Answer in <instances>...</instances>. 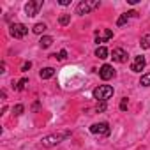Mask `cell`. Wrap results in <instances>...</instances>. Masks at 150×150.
<instances>
[{
  "label": "cell",
  "mask_w": 150,
  "mask_h": 150,
  "mask_svg": "<svg viewBox=\"0 0 150 150\" xmlns=\"http://www.w3.org/2000/svg\"><path fill=\"white\" fill-rule=\"evenodd\" d=\"M71 136V131H60V132H55V134H50V136H44L42 139H41V145L42 146H55V145H58L60 141H64V139H67Z\"/></svg>",
  "instance_id": "1"
},
{
  "label": "cell",
  "mask_w": 150,
  "mask_h": 150,
  "mask_svg": "<svg viewBox=\"0 0 150 150\" xmlns=\"http://www.w3.org/2000/svg\"><path fill=\"white\" fill-rule=\"evenodd\" d=\"M111 96H113V87H110V85H99V87L94 90V97H96L99 103H106Z\"/></svg>",
  "instance_id": "2"
},
{
  "label": "cell",
  "mask_w": 150,
  "mask_h": 150,
  "mask_svg": "<svg viewBox=\"0 0 150 150\" xmlns=\"http://www.w3.org/2000/svg\"><path fill=\"white\" fill-rule=\"evenodd\" d=\"M99 6H101L99 0H94V2H88V0H85V2H80V4L76 6V14H80V16L88 14L92 9H96V7H99Z\"/></svg>",
  "instance_id": "3"
},
{
  "label": "cell",
  "mask_w": 150,
  "mask_h": 150,
  "mask_svg": "<svg viewBox=\"0 0 150 150\" xmlns=\"http://www.w3.org/2000/svg\"><path fill=\"white\" fill-rule=\"evenodd\" d=\"M110 124L108 122H97L90 125V132L96 136H110Z\"/></svg>",
  "instance_id": "4"
},
{
  "label": "cell",
  "mask_w": 150,
  "mask_h": 150,
  "mask_svg": "<svg viewBox=\"0 0 150 150\" xmlns=\"http://www.w3.org/2000/svg\"><path fill=\"white\" fill-rule=\"evenodd\" d=\"M41 7H42V0H28V4L25 6V13L27 16H35Z\"/></svg>",
  "instance_id": "5"
},
{
  "label": "cell",
  "mask_w": 150,
  "mask_h": 150,
  "mask_svg": "<svg viewBox=\"0 0 150 150\" xmlns=\"http://www.w3.org/2000/svg\"><path fill=\"white\" fill-rule=\"evenodd\" d=\"M27 32H28V28H27V25H23V23H13V25H11V35L16 37V39L25 37Z\"/></svg>",
  "instance_id": "6"
},
{
  "label": "cell",
  "mask_w": 150,
  "mask_h": 150,
  "mask_svg": "<svg viewBox=\"0 0 150 150\" xmlns=\"http://www.w3.org/2000/svg\"><path fill=\"white\" fill-rule=\"evenodd\" d=\"M99 76H101L104 81H108V80H111V78L115 76V69H113L110 64H104V65L99 69Z\"/></svg>",
  "instance_id": "7"
},
{
  "label": "cell",
  "mask_w": 150,
  "mask_h": 150,
  "mask_svg": "<svg viewBox=\"0 0 150 150\" xmlns=\"http://www.w3.org/2000/svg\"><path fill=\"white\" fill-rule=\"evenodd\" d=\"M127 51L125 50H122V48H115L113 51H111V58L115 60V62H118V64H124V62H127Z\"/></svg>",
  "instance_id": "8"
},
{
  "label": "cell",
  "mask_w": 150,
  "mask_h": 150,
  "mask_svg": "<svg viewBox=\"0 0 150 150\" xmlns=\"http://www.w3.org/2000/svg\"><path fill=\"white\" fill-rule=\"evenodd\" d=\"M145 65H146V60H145V57H136L134 58V62H132V65H131V71L132 72H141L143 69H145Z\"/></svg>",
  "instance_id": "9"
},
{
  "label": "cell",
  "mask_w": 150,
  "mask_h": 150,
  "mask_svg": "<svg viewBox=\"0 0 150 150\" xmlns=\"http://www.w3.org/2000/svg\"><path fill=\"white\" fill-rule=\"evenodd\" d=\"M111 37H113V32H111V30H103L101 34H97L96 42L99 44V42H104V41H108V39H111Z\"/></svg>",
  "instance_id": "10"
},
{
  "label": "cell",
  "mask_w": 150,
  "mask_h": 150,
  "mask_svg": "<svg viewBox=\"0 0 150 150\" xmlns=\"http://www.w3.org/2000/svg\"><path fill=\"white\" fill-rule=\"evenodd\" d=\"M39 76H41L42 80H50V78L55 76V69H53V67H44V69H41Z\"/></svg>",
  "instance_id": "11"
},
{
  "label": "cell",
  "mask_w": 150,
  "mask_h": 150,
  "mask_svg": "<svg viewBox=\"0 0 150 150\" xmlns=\"http://www.w3.org/2000/svg\"><path fill=\"white\" fill-rule=\"evenodd\" d=\"M136 14H138L136 11H129V13H125V14H122V16H120L118 20H117V25H118V27H122V25H125V23H127V20H129L131 16H136Z\"/></svg>",
  "instance_id": "12"
},
{
  "label": "cell",
  "mask_w": 150,
  "mask_h": 150,
  "mask_svg": "<svg viewBox=\"0 0 150 150\" xmlns=\"http://www.w3.org/2000/svg\"><path fill=\"white\" fill-rule=\"evenodd\" d=\"M96 57H97V58H101V60L108 58V50H106L104 46H97V50H96Z\"/></svg>",
  "instance_id": "13"
},
{
  "label": "cell",
  "mask_w": 150,
  "mask_h": 150,
  "mask_svg": "<svg viewBox=\"0 0 150 150\" xmlns=\"http://www.w3.org/2000/svg\"><path fill=\"white\" fill-rule=\"evenodd\" d=\"M39 44H41V48H50V46L53 44V37H50V35H44V37H41Z\"/></svg>",
  "instance_id": "14"
},
{
  "label": "cell",
  "mask_w": 150,
  "mask_h": 150,
  "mask_svg": "<svg viewBox=\"0 0 150 150\" xmlns=\"http://www.w3.org/2000/svg\"><path fill=\"white\" fill-rule=\"evenodd\" d=\"M139 85L141 87H150V72H146V74H143V76H141Z\"/></svg>",
  "instance_id": "15"
},
{
  "label": "cell",
  "mask_w": 150,
  "mask_h": 150,
  "mask_svg": "<svg viewBox=\"0 0 150 150\" xmlns=\"http://www.w3.org/2000/svg\"><path fill=\"white\" fill-rule=\"evenodd\" d=\"M58 23H60L62 27H65V25H69V23H71V16H69V14H62V16L58 18Z\"/></svg>",
  "instance_id": "16"
},
{
  "label": "cell",
  "mask_w": 150,
  "mask_h": 150,
  "mask_svg": "<svg viewBox=\"0 0 150 150\" xmlns=\"http://www.w3.org/2000/svg\"><path fill=\"white\" fill-rule=\"evenodd\" d=\"M32 30H34V34H42V32L46 30V25H44V23H37V25H34Z\"/></svg>",
  "instance_id": "17"
},
{
  "label": "cell",
  "mask_w": 150,
  "mask_h": 150,
  "mask_svg": "<svg viewBox=\"0 0 150 150\" xmlns=\"http://www.w3.org/2000/svg\"><path fill=\"white\" fill-rule=\"evenodd\" d=\"M139 44H141V48H143V50H148V48H150V35H145V37L141 39V42H139Z\"/></svg>",
  "instance_id": "18"
},
{
  "label": "cell",
  "mask_w": 150,
  "mask_h": 150,
  "mask_svg": "<svg viewBox=\"0 0 150 150\" xmlns=\"http://www.w3.org/2000/svg\"><path fill=\"white\" fill-rule=\"evenodd\" d=\"M27 83H28V80H27V78H23V80H20V81H18V85H16V88H18V90H25V87H27Z\"/></svg>",
  "instance_id": "19"
},
{
  "label": "cell",
  "mask_w": 150,
  "mask_h": 150,
  "mask_svg": "<svg viewBox=\"0 0 150 150\" xmlns=\"http://www.w3.org/2000/svg\"><path fill=\"white\" fill-rule=\"evenodd\" d=\"M23 110H25V108H23V104H16V106L13 108V111H14V115H16V117H20V115L23 113Z\"/></svg>",
  "instance_id": "20"
},
{
  "label": "cell",
  "mask_w": 150,
  "mask_h": 150,
  "mask_svg": "<svg viewBox=\"0 0 150 150\" xmlns=\"http://www.w3.org/2000/svg\"><path fill=\"white\" fill-rule=\"evenodd\" d=\"M96 111H97V113H103V111H106V103H97V106H96Z\"/></svg>",
  "instance_id": "21"
},
{
  "label": "cell",
  "mask_w": 150,
  "mask_h": 150,
  "mask_svg": "<svg viewBox=\"0 0 150 150\" xmlns=\"http://www.w3.org/2000/svg\"><path fill=\"white\" fill-rule=\"evenodd\" d=\"M127 104H129V101H127V97H124V99L120 101V110L125 111V110H127Z\"/></svg>",
  "instance_id": "22"
},
{
  "label": "cell",
  "mask_w": 150,
  "mask_h": 150,
  "mask_svg": "<svg viewBox=\"0 0 150 150\" xmlns=\"http://www.w3.org/2000/svg\"><path fill=\"white\" fill-rule=\"evenodd\" d=\"M55 57H57V58H58V60H64V58H65V57H67V51H65V50H62V51H60V53H58V55H55Z\"/></svg>",
  "instance_id": "23"
},
{
  "label": "cell",
  "mask_w": 150,
  "mask_h": 150,
  "mask_svg": "<svg viewBox=\"0 0 150 150\" xmlns=\"http://www.w3.org/2000/svg\"><path fill=\"white\" fill-rule=\"evenodd\" d=\"M30 67H32V64H30V62H25V64H23V67H21V71H28Z\"/></svg>",
  "instance_id": "24"
},
{
  "label": "cell",
  "mask_w": 150,
  "mask_h": 150,
  "mask_svg": "<svg viewBox=\"0 0 150 150\" xmlns=\"http://www.w3.org/2000/svg\"><path fill=\"white\" fill-rule=\"evenodd\" d=\"M58 4H60V6H69L71 0H58Z\"/></svg>",
  "instance_id": "25"
},
{
  "label": "cell",
  "mask_w": 150,
  "mask_h": 150,
  "mask_svg": "<svg viewBox=\"0 0 150 150\" xmlns=\"http://www.w3.org/2000/svg\"><path fill=\"white\" fill-rule=\"evenodd\" d=\"M32 110H34V111H37V110H39V103H35V104L32 106Z\"/></svg>",
  "instance_id": "26"
}]
</instances>
